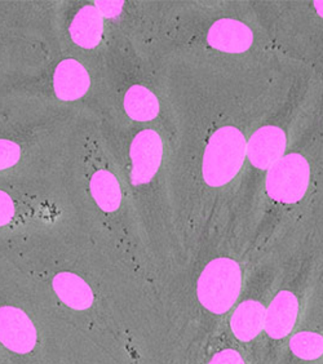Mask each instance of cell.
Returning <instances> with one entry per match:
<instances>
[{
	"instance_id": "cell-8",
	"label": "cell",
	"mask_w": 323,
	"mask_h": 364,
	"mask_svg": "<svg viewBox=\"0 0 323 364\" xmlns=\"http://www.w3.org/2000/svg\"><path fill=\"white\" fill-rule=\"evenodd\" d=\"M55 294L71 308L85 309L93 301L91 284L83 274L73 269H60L50 278Z\"/></svg>"
},
{
	"instance_id": "cell-3",
	"label": "cell",
	"mask_w": 323,
	"mask_h": 364,
	"mask_svg": "<svg viewBox=\"0 0 323 364\" xmlns=\"http://www.w3.org/2000/svg\"><path fill=\"white\" fill-rule=\"evenodd\" d=\"M114 77L105 66L63 47L42 77L21 92L87 117H101L109 106Z\"/></svg>"
},
{
	"instance_id": "cell-13",
	"label": "cell",
	"mask_w": 323,
	"mask_h": 364,
	"mask_svg": "<svg viewBox=\"0 0 323 364\" xmlns=\"http://www.w3.org/2000/svg\"><path fill=\"white\" fill-rule=\"evenodd\" d=\"M290 348L296 357L314 360L323 355V336L314 332H299L291 338Z\"/></svg>"
},
{
	"instance_id": "cell-14",
	"label": "cell",
	"mask_w": 323,
	"mask_h": 364,
	"mask_svg": "<svg viewBox=\"0 0 323 364\" xmlns=\"http://www.w3.org/2000/svg\"><path fill=\"white\" fill-rule=\"evenodd\" d=\"M210 364H246L238 351L224 349L218 351L210 360Z\"/></svg>"
},
{
	"instance_id": "cell-7",
	"label": "cell",
	"mask_w": 323,
	"mask_h": 364,
	"mask_svg": "<svg viewBox=\"0 0 323 364\" xmlns=\"http://www.w3.org/2000/svg\"><path fill=\"white\" fill-rule=\"evenodd\" d=\"M286 142V134L281 128L263 127L248 141L247 156L256 168H269L281 159Z\"/></svg>"
},
{
	"instance_id": "cell-12",
	"label": "cell",
	"mask_w": 323,
	"mask_h": 364,
	"mask_svg": "<svg viewBox=\"0 0 323 364\" xmlns=\"http://www.w3.org/2000/svg\"><path fill=\"white\" fill-rule=\"evenodd\" d=\"M265 309L258 301H245L233 313L231 328L240 341H251L264 328Z\"/></svg>"
},
{
	"instance_id": "cell-15",
	"label": "cell",
	"mask_w": 323,
	"mask_h": 364,
	"mask_svg": "<svg viewBox=\"0 0 323 364\" xmlns=\"http://www.w3.org/2000/svg\"><path fill=\"white\" fill-rule=\"evenodd\" d=\"M314 8H316L317 12L323 17V1H314Z\"/></svg>"
},
{
	"instance_id": "cell-5",
	"label": "cell",
	"mask_w": 323,
	"mask_h": 364,
	"mask_svg": "<svg viewBox=\"0 0 323 364\" xmlns=\"http://www.w3.org/2000/svg\"><path fill=\"white\" fill-rule=\"evenodd\" d=\"M242 288V269L228 257L212 259L198 279L197 294L204 308L224 314L238 299Z\"/></svg>"
},
{
	"instance_id": "cell-10",
	"label": "cell",
	"mask_w": 323,
	"mask_h": 364,
	"mask_svg": "<svg viewBox=\"0 0 323 364\" xmlns=\"http://www.w3.org/2000/svg\"><path fill=\"white\" fill-rule=\"evenodd\" d=\"M299 313V301L290 291H281L270 302L265 311L264 328L272 338L287 336L295 326Z\"/></svg>"
},
{
	"instance_id": "cell-11",
	"label": "cell",
	"mask_w": 323,
	"mask_h": 364,
	"mask_svg": "<svg viewBox=\"0 0 323 364\" xmlns=\"http://www.w3.org/2000/svg\"><path fill=\"white\" fill-rule=\"evenodd\" d=\"M0 338L14 350L28 351L36 343V331L18 309L4 308L0 310Z\"/></svg>"
},
{
	"instance_id": "cell-2",
	"label": "cell",
	"mask_w": 323,
	"mask_h": 364,
	"mask_svg": "<svg viewBox=\"0 0 323 364\" xmlns=\"http://www.w3.org/2000/svg\"><path fill=\"white\" fill-rule=\"evenodd\" d=\"M126 1H60L63 48L105 66L115 77L127 65Z\"/></svg>"
},
{
	"instance_id": "cell-1",
	"label": "cell",
	"mask_w": 323,
	"mask_h": 364,
	"mask_svg": "<svg viewBox=\"0 0 323 364\" xmlns=\"http://www.w3.org/2000/svg\"><path fill=\"white\" fill-rule=\"evenodd\" d=\"M61 49L60 1H0V96L33 85Z\"/></svg>"
},
{
	"instance_id": "cell-4",
	"label": "cell",
	"mask_w": 323,
	"mask_h": 364,
	"mask_svg": "<svg viewBox=\"0 0 323 364\" xmlns=\"http://www.w3.org/2000/svg\"><path fill=\"white\" fill-rule=\"evenodd\" d=\"M247 154L246 139L235 127L220 128L207 142L202 159V176L207 185L220 188L238 175Z\"/></svg>"
},
{
	"instance_id": "cell-6",
	"label": "cell",
	"mask_w": 323,
	"mask_h": 364,
	"mask_svg": "<svg viewBox=\"0 0 323 364\" xmlns=\"http://www.w3.org/2000/svg\"><path fill=\"white\" fill-rule=\"evenodd\" d=\"M309 178L308 161L300 154L287 155L273 164L268 172V196L280 203H295L305 196Z\"/></svg>"
},
{
	"instance_id": "cell-9",
	"label": "cell",
	"mask_w": 323,
	"mask_h": 364,
	"mask_svg": "<svg viewBox=\"0 0 323 364\" xmlns=\"http://www.w3.org/2000/svg\"><path fill=\"white\" fill-rule=\"evenodd\" d=\"M207 42L218 50L228 53H240L251 47L253 34L251 28L243 22L223 18L215 22L210 28Z\"/></svg>"
}]
</instances>
